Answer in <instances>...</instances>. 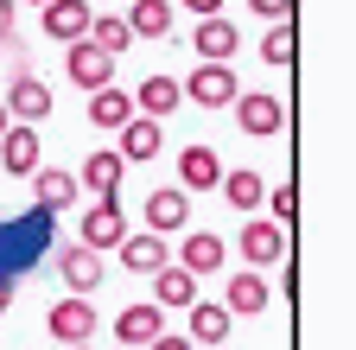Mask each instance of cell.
I'll return each mask as SVG.
<instances>
[{
    "label": "cell",
    "instance_id": "6da1fadb",
    "mask_svg": "<svg viewBox=\"0 0 356 350\" xmlns=\"http://www.w3.org/2000/svg\"><path fill=\"white\" fill-rule=\"evenodd\" d=\"M44 248H51V210H26V216H13V223H0V274H19L26 261H38Z\"/></svg>",
    "mask_w": 356,
    "mask_h": 350
},
{
    "label": "cell",
    "instance_id": "7a4b0ae2",
    "mask_svg": "<svg viewBox=\"0 0 356 350\" xmlns=\"http://www.w3.org/2000/svg\"><path fill=\"white\" fill-rule=\"evenodd\" d=\"M96 325H102V319H96V299H76V293H64L51 312H44V331H51L64 350H70V344H89V331H96Z\"/></svg>",
    "mask_w": 356,
    "mask_h": 350
},
{
    "label": "cell",
    "instance_id": "3957f363",
    "mask_svg": "<svg viewBox=\"0 0 356 350\" xmlns=\"http://www.w3.org/2000/svg\"><path fill=\"white\" fill-rule=\"evenodd\" d=\"M178 90H185L197 109H229V102L242 96V83H236V70H229V64H197V70H191V83H178Z\"/></svg>",
    "mask_w": 356,
    "mask_h": 350
},
{
    "label": "cell",
    "instance_id": "277c9868",
    "mask_svg": "<svg viewBox=\"0 0 356 350\" xmlns=\"http://www.w3.org/2000/svg\"><path fill=\"white\" fill-rule=\"evenodd\" d=\"M64 77L76 83V90L96 96V90H108V83H115V58H102L89 38H76V45H64Z\"/></svg>",
    "mask_w": 356,
    "mask_h": 350
},
{
    "label": "cell",
    "instance_id": "5b68a950",
    "mask_svg": "<svg viewBox=\"0 0 356 350\" xmlns=\"http://www.w3.org/2000/svg\"><path fill=\"white\" fill-rule=\"evenodd\" d=\"M229 109H236V127H242V134H254V141L280 134V121H286V102L267 96V90H248V96H236Z\"/></svg>",
    "mask_w": 356,
    "mask_h": 350
},
{
    "label": "cell",
    "instance_id": "8992f818",
    "mask_svg": "<svg viewBox=\"0 0 356 350\" xmlns=\"http://www.w3.org/2000/svg\"><path fill=\"white\" fill-rule=\"evenodd\" d=\"M191 45H197L204 64H229V58L242 51V26H236V19H222V13H210V19L191 26Z\"/></svg>",
    "mask_w": 356,
    "mask_h": 350
},
{
    "label": "cell",
    "instance_id": "52a82bcc",
    "mask_svg": "<svg viewBox=\"0 0 356 350\" xmlns=\"http://www.w3.org/2000/svg\"><path fill=\"white\" fill-rule=\"evenodd\" d=\"M7 115H13V121H26V127H38L44 115H51V83H44V77H32V70H13Z\"/></svg>",
    "mask_w": 356,
    "mask_h": 350
},
{
    "label": "cell",
    "instance_id": "ba28073f",
    "mask_svg": "<svg viewBox=\"0 0 356 350\" xmlns=\"http://www.w3.org/2000/svg\"><path fill=\"white\" fill-rule=\"evenodd\" d=\"M38 32L58 38V45H76L89 32V0H44L38 7Z\"/></svg>",
    "mask_w": 356,
    "mask_h": 350
},
{
    "label": "cell",
    "instance_id": "9c48e42d",
    "mask_svg": "<svg viewBox=\"0 0 356 350\" xmlns=\"http://www.w3.org/2000/svg\"><path fill=\"white\" fill-rule=\"evenodd\" d=\"M115 134H121V166H147V159H159V147H165V127L159 121H147V115H134V121H121L115 127Z\"/></svg>",
    "mask_w": 356,
    "mask_h": 350
},
{
    "label": "cell",
    "instance_id": "30bf717a",
    "mask_svg": "<svg viewBox=\"0 0 356 350\" xmlns=\"http://www.w3.org/2000/svg\"><path fill=\"white\" fill-rule=\"evenodd\" d=\"M58 274H64V287H70L76 299H89V293L108 280V274H102V255L83 248V242H76V248H58Z\"/></svg>",
    "mask_w": 356,
    "mask_h": 350
},
{
    "label": "cell",
    "instance_id": "8fae6325",
    "mask_svg": "<svg viewBox=\"0 0 356 350\" xmlns=\"http://www.w3.org/2000/svg\"><path fill=\"white\" fill-rule=\"evenodd\" d=\"M147 230L153 236H178V230H191V198L178 191V185H159L147 198Z\"/></svg>",
    "mask_w": 356,
    "mask_h": 350
},
{
    "label": "cell",
    "instance_id": "7c38bea8",
    "mask_svg": "<svg viewBox=\"0 0 356 350\" xmlns=\"http://www.w3.org/2000/svg\"><path fill=\"white\" fill-rule=\"evenodd\" d=\"M121 236H127V216H121V198H108V204H89V216H83V248H121Z\"/></svg>",
    "mask_w": 356,
    "mask_h": 350
},
{
    "label": "cell",
    "instance_id": "4fadbf2b",
    "mask_svg": "<svg viewBox=\"0 0 356 350\" xmlns=\"http://www.w3.org/2000/svg\"><path fill=\"white\" fill-rule=\"evenodd\" d=\"M0 172H13V179H32L38 172V127L13 121L7 134H0Z\"/></svg>",
    "mask_w": 356,
    "mask_h": 350
},
{
    "label": "cell",
    "instance_id": "5bb4252c",
    "mask_svg": "<svg viewBox=\"0 0 356 350\" xmlns=\"http://www.w3.org/2000/svg\"><path fill=\"white\" fill-rule=\"evenodd\" d=\"M159 331H165V312H159L153 299H147V305H140V299H134V305H121V319H115V337H121L127 350H140V344H153Z\"/></svg>",
    "mask_w": 356,
    "mask_h": 350
},
{
    "label": "cell",
    "instance_id": "9a60e30c",
    "mask_svg": "<svg viewBox=\"0 0 356 350\" xmlns=\"http://www.w3.org/2000/svg\"><path fill=\"white\" fill-rule=\"evenodd\" d=\"M121 268L127 274H159L165 261H172V248H165V236H153V230H140V236H121Z\"/></svg>",
    "mask_w": 356,
    "mask_h": 350
},
{
    "label": "cell",
    "instance_id": "2e32d148",
    "mask_svg": "<svg viewBox=\"0 0 356 350\" xmlns=\"http://www.w3.org/2000/svg\"><path fill=\"white\" fill-rule=\"evenodd\" d=\"M76 191H83V185H76V172H51V166H38V172H32V204H38V210H51V216L70 210Z\"/></svg>",
    "mask_w": 356,
    "mask_h": 350
},
{
    "label": "cell",
    "instance_id": "e0dca14e",
    "mask_svg": "<svg viewBox=\"0 0 356 350\" xmlns=\"http://www.w3.org/2000/svg\"><path fill=\"white\" fill-rule=\"evenodd\" d=\"M121 172H127V166H121V153H108V147H102V153H89V159H83L76 185H89V191H96V204H108V198H121Z\"/></svg>",
    "mask_w": 356,
    "mask_h": 350
},
{
    "label": "cell",
    "instance_id": "ac0fdd59",
    "mask_svg": "<svg viewBox=\"0 0 356 350\" xmlns=\"http://www.w3.org/2000/svg\"><path fill=\"white\" fill-rule=\"evenodd\" d=\"M178 179H185V185H178V191H216V179H222V159H216V147H185V153H178Z\"/></svg>",
    "mask_w": 356,
    "mask_h": 350
},
{
    "label": "cell",
    "instance_id": "d6986e66",
    "mask_svg": "<svg viewBox=\"0 0 356 350\" xmlns=\"http://www.w3.org/2000/svg\"><path fill=\"white\" fill-rule=\"evenodd\" d=\"M286 255V230L280 223H242V261L248 268H274Z\"/></svg>",
    "mask_w": 356,
    "mask_h": 350
},
{
    "label": "cell",
    "instance_id": "ffe728a7",
    "mask_svg": "<svg viewBox=\"0 0 356 350\" xmlns=\"http://www.w3.org/2000/svg\"><path fill=\"white\" fill-rule=\"evenodd\" d=\"M222 312H229V319H261L267 312V280L261 274H229V287H222Z\"/></svg>",
    "mask_w": 356,
    "mask_h": 350
},
{
    "label": "cell",
    "instance_id": "44dd1931",
    "mask_svg": "<svg viewBox=\"0 0 356 350\" xmlns=\"http://www.w3.org/2000/svg\"><path fill=\"white\" fill-rule=\"evenodd\" d=\"M185 312H191V344H197V350H222V337H229V325H236V319L222 312L216 299H191Z\"/></svg>",
    "mask_w": 356,
    "mask_h": 350
},
{
    "label": "cell",
    "instance_id": "7402d4cb",
    "mask_svg": "<svg viewBox=\"0 0 356 350\" xmlns=\"http://www.w3.org/2000/svg\"><path fill=\"white\" fill-rule=\"evenodd\" d=\"M222 255H229V248H222V236H210V230H191L185 236V248H178V268H185V274H216L222 268Z\"/></svg>",
    "mask_w": 356,
    "mask_h": 350
},
{
    "label": "cell",
    "instance_id": "603a6c76",
    "mask_svg": "<svg viewBox=\"0 0 356 350\" xmlns=\"http://www.w3.org/2000/svg\"><path fill=\"white\" fill-rule=\"evenodd\" d=\"M178 102H185L178 77H147V83H140V96H134V115H147V121H165Z\"/></svg>",
    "mask_w": 356,
    "mask_h": 350
},
{
    "label": "cell",
    "instance_id": "cb8c5ba5",
    "mask_svg": "<svg viewBox=\"0 0 356 350\" xmlns=\"http://www.w3.org/2000/svg\"><path fill=\"white\" fill-rule=\"evenodd\" d=\"M197 299V274H185L178 261H165V268L153 274V305L165 312V305H191Z\"/></svg>",
    "mask_w": 356,
    "mask_h": 350
},
{
    "label": "cell",
    "instance_id": "d4e9b609",
    "mask_svg": "<svg viewBox=\"0 0 356 350\" xmlns=\"http://www.w3.org/2000/svg\"><path fill=\"white\" fill-rule=\"evenodd\" d=\"M127 32L134 38H172V0H134Z\"/></svg>",
    "mask_w": 356,
    "mask_h": 350
},
{
    "label": "cell",
    "instance_id": "484cf974",
    "mask_svg": "<svg viewBox=\"0 0 356 350\" xmlns=\"http://www.w3.org/2000/svg\"><path fill=\"white\" fill-rule=\"evenodd\" d=\"M216 191L229 198V210H242V216H248V210H254V204L267 198V185H261V172H248V166H242V172H222V179H216Z\"/></svg>",
    "mask_w": 356,
    "mask_h": 350
},
{
    "label": "cell",
    "instance_id": "4316f807",
    "mask_svg": "<svg viewBox=\"0 0 356 350\" xmlns=\"http://www.w3.org/2000/svg\"><path fill=\"white\" fill-rule=\"evenodd\" d=\"M121 121H134V96H127V90H115V83H108V90L89 96V127H121Z\"/></svg>",
    "mask_w": 356,
    "mask_h": 350
},
{
    "label": "cell",
    "instance_id": "83f0119b",
    "mask_svg": "<svg viewBox=\"0 0 356 350\" xmlns=\"http://www.w3.org/2000/svg\"><path fill=\"white\" fill-rule=\"evenodd\" d=\"M89 45H96L102 58H121L127 45H134V32H127V19H108V13H89Z\"/></svg>",
    "mask_w": 356,
    "mask_h": 350
},
{
    "label": "cell",
    "instance_id": "f1b7e54d",
    "mask_svg": "<svg viewBox=\"0 0 356 350\" xmlns=\"http://www.w3.org/2000/svg\"><path fill=\"white\" fill-rule=\"evenodd\" d=\"M261 58L274 64V70H286V64L299 58V26H293V19H274V26H267V38H261Z\"/></svg>",
    "mask_w": 356,
    "mask_h": 350
},
{
    "label": "cell",
    "instance_id": "f546056e",
    "mask_svg": "<svg viewBox=\"0 0 356 350\" xmlns=\"http://www.w3.org/2000/svg\"><path fill=\"white\" fill-rule=\"evenodd\" d=\"M261 204H267V223H280V230H286L293 216H299V191H293V185H274V191H267Z\"/></svg>",
    "mask_w": 356,
    "mask_h": 350
},
{
    "label": "cell",
    "instance_id": "4dcf8cb0",
    "mask_svg": "<svg viewBox=\"0 0 356 350\" xmlns=\"http://www.w3.org/2000/svg\"><path fill=\"white\" fill-rule=\"evenodd\" d=\"M13 7H19V0H0V51H19V38H13Z\"/></svg>",
    "mask_w": 356,
    "mask_h": 350
},
{
    "label": "cell",
    "instance_id": "1f68e13d",
    "mask_svg": "<svg viewBox=\"0 0 356 350\" xmlns=\"http://www.w3.org/2000/svg\"><path fill=\"white\" fill-rule=\"evenodd\" d=\"M248 13H261V19H293V0H248Z\"/></svg>",
    "mask_w": 356,
    "mask_h": 350
},
{
    "label": "cell",
    "instance_id": "d6a6232c",
    "mask_svg": "<svg viewBox=\"0 0 356 350\" xmlns=\"http://www.w3.org/2000/svg\"><path fill=\"white\" fill-rule=\"evenodd\" d=\"M172 7H185V13H197V19H210V13H222V0H172Z\"/></svg>",
    "mask_w": 356,
    "mask_h": 350
},
{
    "label": "cell",
    "instance_id": "836d02e7",
    "mask_svg": "<svg viewBox=\"0 0 356 350\" xmlns=\"http://www.w3.org/2000/svg\"><path fill=\"white\" fill-rule=\"evenodd\" d=\"M147 350H191V337H172V331H159V337H153Z\"/></svg>",
    "mask_w": 356,
    "mask_h": 350
},
{
    "label": "cell",
    "instance_id": "e575fe53",
    "mask_svg": "<svg viewBox=\"0 0 356 350\" xmlns=\"http://www.w3.org/2000/svg\"><path fill=\"white\" fill-rule=\"evenodd\" d=\"M7 305H13V280H7V274H0V312H7Z\"/></svg>",
    "mask_w": 356,
    "mask_h": 350
},
{
    "label": "cell",
    "instance_id": "d590c367",
    "mask_svg": "<svg viewBox=\"0 0 356 350\" xmlns=\"http://www.w3.org/2000/svg\"><path fill=\"white\" fill-rule=\"evenodd\" d=\"M7 127H13V115H7V102H0V134H7Z\"/></svg>",
    "mask_w": 356,
    "mask_h": 350
},
{
    "label": "cell",
    "instance_id": "8d00e7d4",
    "mask_svg": "<svg viewBox=\"0 0 356 350\" xmlns=\"http://www.w3.org/2000/svg\"><path fill=\"white\" fill-rule=\"evenodd\" d=\"M70 350H96V344H70Z\"/></svg>",
    "mask_w": 356,
    "mask_h": 350
},
{
    "label": "cell",
    "instance_id": "74e56055",
    "mask_svg": "<svg viewBox=\"0 0 356 350\" xmlns=\"http://www.w3.org/2000/svg\"><path fill=\"white\" fill-rule=\"evenodd\" d=\"M26 7H44V0H26Z\"/></svg>",
    "mask_w": 356,
    "mask_h": 350
}]
</instances>
